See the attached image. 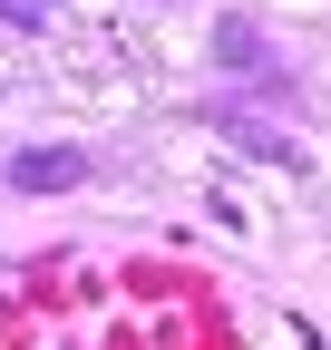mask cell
Wrapping results in <instances>:
<instances>
[{
    "label": "cell",
    "mask_w": 331,
    "mask_h": 350,
    "mask_svg": "<svg viewBox=\"0 0 331 350\" xmlns=\"http://www.w3.org/2000/svg\"><path fill=\"white\" fill-rule=\"evenodd\" d=\"M0 175H10L20 195H68V185H88V146H20Z\"/></svg>",
    "instance_id": "6da1fadb"
},
{
    "label": "cell",
    "mask_w": 331,
    "mask_h": 350,
    "mask_svg": "<svg viewBox=\"0 0 331 350\" xmlns=\"http://www.w3.org/2000/svg\"><path fill=\"white\" fill-rule=\"evenodd\" d=\"M215 68H234V78H273V59H263V29L243 20V10H224V20H215Z\"/></svg>",
    "instance_id": "7a4b0ae2"
},
{
    "label": "cell",
    "mask_w": 331,
    "mask_h": 350,
    "mask_svg": "<svg viewBox=\"0 0 331 350\" xmlns=\"http://www.w3.org/2000/svg\"><path fill=\"white\" fill-rule=\"evenodd\" d=\"M215 137H234L243 156H273V165H293V137H282L273 117H243V107H215Z\"/></svg>",
    "instance_id": "3957f363"
},
{
    "label": "cell",
    "mask_w": 331,
    "mask_h": 350,
    "mask_svg": "<svg viewBox=\"0 0 331 350\" xmlns=\"http://www.w3.org/2000/svg\"><path fill=\"white\" fill-rule=\"evenodd\" d=\"M0 10H10L20 29H39V20H49V10H39V0H0Z\"/></svg>",
    "instance_id": "277c9868"
}]
</instances>
